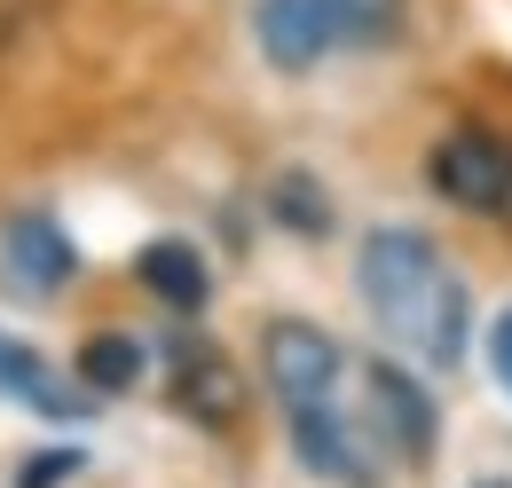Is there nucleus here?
I'll list each match as a JSON object with an SVG mask.
<instances>
[{
  "label": "nucleus",
  "mask_w": 512,
  "mask_h": 488,
  "mask_svg": "<svg viewBox=\"0 0 512 488\" xmlns=\"http://www.w3.org/2000/svg\"><path fill=\"white\" fill-rule=\"evenodd\" d=\"M260 370H268V394L284 402V426H292V457L331 488H379L386 457L379 441L363 433L355 410V363L339 355V339L300 323V315H276L260 331Z\"/></svg>",
  "instance_id": "f257e3e1"
},
{
  "label": "nucleus",
  "mask_w": 512,
  "mask_h": 488,
  "mask_svg": "<svg viewBox=\"0 0 512 488\" xmlns=\"http://www.w3.org/2000/svg\"><path fill=\"white\" fill-rule=\"evenodd\" d=\"M355 284L379 315V331L426 370H457L465 363V339H473V300H465V276L442 260V244L418 237V229H371L363 260H355Z\"/></svg>",
  "instance_id": "f03ea898"
},
{
  "label": "nucleus",
  "mask_w": 512,
  "mask_h": 488,
  "mask_svg": "<svg viewBox=\"0 0 512 488\" xmlns=\"http://www.w3.org/2000/svg\"><path fill=\"white\" fill-rule=\"evenodd\" d=\"M410 0H253V40L276 71H316L347 48H386Z\"/></svg>",
  "instance_id": "7ed1b4c3"
},
{
  "label": "nucleus",
  "mask_w": 512,
  "mask_h": 488,
  "mask_svg": "<svg viewBox=\"0 0 512 488\" xmlns=\"http://www.w3.org/2000/svg\"><path fill=\"white\" fill-rule=\"evenodd\" d=\"M426 182L442 189L457 213H481V221L512 229V142L505 134H489V126L442 134L434 158H426Z\"/></svg>",
  "instance_id": "20e7f679"
},
{
  "label": "nucleus",
  "mask_w": 512,
  "mask_h": 488,
  "mask_svg": "<svg viewBox=\"0 0 512 488\" xmlns=\"http://www.w3.org/2000/svg\"><path fill=\"white\" fill-rule=\"evenodd\" d=\"M355 410H363V433L379 441L386 465H426L434 457V402L426 386L402 363H355Z\"/></svg>",
  "instance_id": "39448f33"
},
{
  "label": "nucleus",
  "mask_w": 512,
  "mask_h": 488,
  "mask_svg": "<svg viewBox=\"0 0 512 488\" xmlns=\"http://www.w3.org/2000/svg\"><path fill=\"white\" fill-rule=\"evenodd\" d=\"M166 386H174V410L197 418V426H237V410H245V386H237L229 355L205 347V339H182V347H174Z\"/></svg>",
  "instance_id": "423d86ee"
},
{
  "label": "nucleus",
  "mask_w": 512,
  "mask_h": 488,
  "mask_svg": "<svg viewBox=\"0 0 512 488\" xmlns=\"http://www.w3.org/2000/svg\"><path fill=\"white\" fill-rule=\"evenodd\" d=\"M71 268H79V252L64 244V229H56L48 213L8 221V237H0V276H8V284H24V292H56Z\"/></svg>",
  "instance_id": "0eeeda50"
},
{
  "label": "nucleus",
  "mask_w": 512,
  "mask_h": 488,
  "mask_svg": "<svg viewBox=\"0 0 512 488\" xmlns=\"http://www.w3.org/2000/svg\"><path fill=\"white\" fill-rule=\"evenodd\" d=\"M134 276L150 284V300H166L174 315H197V307H205V260H197V244H182V237L142 244Z\"/></svg>",
  "instance_id": "6e6552de"
},
{
  "label": "nucleus",
  "mask_w": 512,
  "mask_h": 488,
  "mask_svg": "<svg viewBox=\"0 0 512 488\" xmlns=\"http://www.w3.org/2000/svg\"><path fill=\"white\" fill-rule=\"evenodd\" d=\"M0 394L32 402L40 418H79V410H87V386H64L56 370L40 363L32 347H16V339H0Z\"/></svg>",
  "instance_id": "1a4fd4ad"
},
{
  "label": "nucleus",
  "mask_w": 512,
  "mask_h": 488,
  "mask_svg": "<svg viewBox=\"0 0 512 488\" xmlns=\"http://www.w3.org/2000/svg\"><path fill=\"white\" fill-rule=\"evenodd\" d=\"M134 378H142V347H134L127 331H103V339L79 347V386L87 394H127Z\"/></svg>",
  "instance_id": "9d476101"
},
{
  "label": "nucleus",
  "mask_w": 512,
  "mask_h": 488,
  "mask_svg": "<svg viewBox=\"0 0 512 488\" xmlns=\"http://www.w3.org/2000/svg\"><path fill=\"white\" fill-rule=\"evenodd\" d=\"M276 213H284L292 229H323V221H331V205L316 197L308 174H284V182H276Z\"/></svg>",
  "instance_id": "9b49d317"
},
{
  "label": "nucleus",
  "mask_w": 512,
  "mask_h": 488,
  "mask_svg": "<svg viewBox=\"0 0 512 488\" xmlns=\"http://www.w3.org/2000/svg\"><path fill=\"white\" fill-rule=\"evenodd\" d=\"M489 370H497V386L512 394V307L497 315V331H489Z\"/></svg>",
  "instance_id": "f8f14e48"
},
{
  "label": "nucleus",
  "mask_w": 512,
  "mask_h": 488,
  "mask_svg": "<svg viewBox=\"0 0 512 488\" xmlns=\"http://www.w3.org/2000/svg\"><path fill=\"white\" fill-rule=\"evenodd\" d=\"M481 488H512V481H481Z\"/></svg>",
  "instance_id": "ddd939ff"
}]
</instances>
